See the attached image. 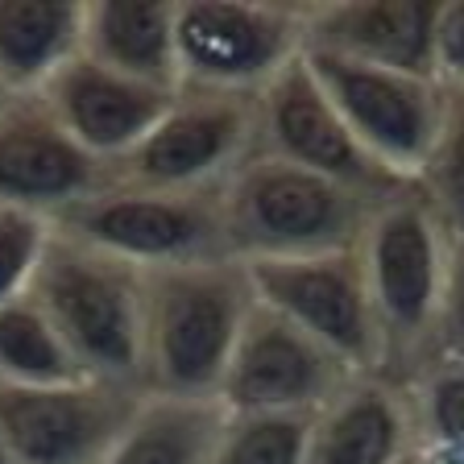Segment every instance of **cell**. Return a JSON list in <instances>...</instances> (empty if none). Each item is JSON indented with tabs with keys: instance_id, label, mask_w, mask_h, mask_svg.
I'll return each instance as SVG.
<instances>
[{
	"instance_id": "d6986e66",
	"label": "cell",
	"mask_w": 464,
	"mask_h": 464,
	"mask_svg": "<svg viewBox=\"0 0 464 464\" xmlns=\"http://www.w3.org/2000/svg\"><path fill=\"white\" fill-rule=\"evenodd\" d=\"M220 423L216 398L145 390L104 464H212Z\"/></svg>"
},
{
	"instance_id": "5b68a950",
	"label": "cell",
	"mask_w": 464,
	"mask_h": 464,
	"mask_svg": "<svg viewBox=\"0 0 464 464\" xmlns=\"http://www.w3.org/2000/svg\"><path fill=\"white\" fill-rule=\"evenodd\" d=\"M303 54V5L174 0L179 87L257 96Z\"/></svg>"
},
{
	"instance_id": "ffe728a7",
	"label": "cell",
	"mask_w": 464,
	"mask_h": 464,
	"mask_svg": "<svg viewBox=\"0 0 464 464\" xmlns=\"http://www.w3.org/2000/svg\"><path fill=\"white\" fill-rule=\"evenodd\" d=\"M411 452L423 464H464V357H427L402 386Z\"/></svg>"
},
{
	"instance_id": "7a4b0ae2",
	"label": "cell",
	"mask_w": 464,
	"mask_h": 464,
	"mask_svg": "<svg viewBox=\"0 0 464 464\" xmlns=\"http://www.w3.org/2000/svg\"><path fill=\"white\" fill-rule=\"evenodd\" d=\"M452 232L423 195V187H398L373 203L357 241L369 307L382 336V377L394 382L398 365L415 373L435 353V328L444 307Z\"/></svg>"
},
{
	"instance_id": "484cf974",
	"label": "cell",
	"mask_w": 464,
	"mask_h": 464,
	"mask_svg": "<svg viewBox=\"0 0 464 464\" xmlns=\"http://www.w3.org/2000/svg\"><path fill=\"white\" fill-rule=\"evenodd\" d=\"M435 353L464 357V237H452V249H448V278H444L440 328H435Z\"/></svg>"
},
{
	"instance_id": "6da1fadb",
	"label": "cell",
	"mask_w": 464,
	"mask_h": 464,
	"mask_svg": "<svg viewBox=\"0 0 464 464\" xmlns=\"http://www.w3.org/2000/svg\"><path fill=\"white\" fill-rule=\"evenodd\" d=\"M253 303L249 270L237 257L145 270L141 386L154 394L216 398Z\"/></svg>"
},
{
	"instance_id": "44dd1931",
	"label": "cell",
	"mask_w": 464,
	"mask_h": 464,
	"mask_svg": "<svg viewBox=\"0 0 464 464\" xmlns=\"http://www.w3.org/2000/svg\"><path fill=\"white\" fill-rule=\"evenodd\" d=\"M83 377L67 340L29 295L0 307V386H67Z\"/></svg>"
},
{
	"instance_id": "ba28073f",
	"label": "cell",
	"mask_w": 464,
	"mask_h": 464,
	"mask_svg": "<svg viewBox=\"0 0 464 464\" xmlns=\"http://www.w3.org/2000/svg\"><path fill=\"white\" fill-rule=\"evenodd\" d=\"M54 228L96 245L137 270L228 257L216 191H154V187L108 183L92 199L54 216Z\"/></svg>"
},
{
	"instance_id": "7402d4cb",
	"label": "cell",
	"mask_w": 464,
	"mask_h": 464,
	"mask_svg": "<svg viewBox=\"0 0 464 464\" xmlns=\"http://www.w3.org/2000/svg\"><path fill=\"white\" fill-rule=\"evenodd\" d=\"M311 415H228L212 464H307Z\"/></svg>"
},
{
	"instance_id": "e0dca14e",
	"label": "cell",
	"mask_w": 464,
	"mask_h": 464,
	"mask_svg": "<svg viewBox=\"0 0 464 464\" xmlns=\"http://www.w3.org/2000/svg\"><path fill=\"white\" fill-rule=\"evenodd\" d=\"M79 54L137 83L179 92L174 0H83Z\"/></svg>"
},
{
	"instance_id": "8fae6325",
	"label": "cell",
	"mask_w": 464,
	"mask_h": 464,
	"mask_svg": "<svg viewBox=\"0 0 464 464\" xmlns=\"http://www.w3.org/2000/svg\"><path fill=\"white\" fill-rule=\"evenodd\" d=\"M145 390L112 382L0 386V440L13 464H104Z\"/></svg>"
},
{
	"instance_id": "d4e9b609",
	"label": "cell",
	"mask_w": 464,
	"mask_h": 464,
	"mask_svg": "<svg viewBox=\"0 0 464 464\" xmlns=\"http://www.w3.org/2000/svg\"><path fill=\"white\" fill-rule=\"evenodd\" d=\"M431 75L448 96H464V0H444L435 13Z\"/></svg>"
},
{
	"instance_id": "277c9868",
	"label": "cell",
	"mask_w": 464,
	"mask_h": 464,
	"mask_svg": "<svg viewBox=\"0 0 464 464\" xmlns=\"http://www.w3.org/2000/svg\"><path fill=\"white\" fill-rule=\"evenodd\" d=\"M29 299L46 311L79 369L112 386H141L145 270L63 228H50Z\"/></svg>"
},
{
	"instance_id": "30bf717a",
	"label": "cell",
	"mask_w": 464,
	"mask_h": 464,
	"mask_svg": "<svg viewBox=\"0 0 464 464\" xmlns=\"http://www.w3.org/2000/svg\"><path fill=\"white\" fill-rule=\"evenodd\" d=\"M257 303L336 353L357 377H382V336L357 249L245 266Z\"/></svg>"
},
{
	"instance_id": "4fadbf2b",
	"label": "cell",
	"mask_w": 464,
	"mask_h": 464,
	"mask_svg": "<svg viewBox=\"0 0 464 464\" xmlns=\"http://www.w3.org/2000/svg\"><path fill=\"white\" fill-rule=\"evenodd\" d=\"M108 183L112 170L87 154L38 96L0 108V208L54 220Z\"/></svg>"
},
{
	"instance_id": "3957f363",
	"label": "cell",
	"mask_w": 464,
	"mask_h": 464,
	"mask_svg": "<svg viewBox=\"0 0 464 464\" xmlns=\"http://www.w3.org/2000/svg\"><path fill=\"white\" fill-rule=\"evenodd\" d=\"M369 195L253 150L220 187L224 253L245 266L357 249Z\"/></svg>"
},
{
	"instance_id": "f1b7e54d",
	"label": "cell",
	"mask_w": 464,
	"mask_h": 464,
	"mask_svg": "<svg viewBox=\"0 0 464 464\" xmlns=\"http://www.w3.org/2000/svg\"><path fill=\"white\" fill-rule=\"evenodd\" d=\"M9 100H13V96H9V92H5V87H0V108L9 104Z\"/></svg>"
},
{
	"instance_id": "5bb4252c",
	"label": "cell",
	"mask_w": 464,
	"mask_h": 464,
	"mask_svg": "<svg viewBox=\"0 0 464 464\" xmlns=\"http://www.w3.org/2000/svg\"><path fill=\"white\" fill-rule=\"evenodd\" d=\"M38 100L87 154L112 170L158 125V116L170 108L174 92L125 79L79 54L42 87Z\"/></svg>"
},
{
	"instance_id": "603a6c76",
	"label": "cell",
	"mask_w": 464,
	"mask_h": 464,
	"mask_svg": "<svg viewBox=\"0 0 464 464\" xmlns=\"http://www.w3.org/2000/svg\"><path fill=\"white\" fill-rule=\"evenodd\" d=\"M419 187L440 212V220L448 224V232L464 237V96H448L444 133Z\"/></svg>"
},
{
	"instance_id": "9c48e42d",
	"label": "cell",
	"mask_w": 464,
	"mask_h": 464,
	"mask_svg": "<svg viewBox=\"0 0 464 464\" xmlns=\"http://www.w3.org/2000/svg\"><path fill=\"white\" fill-rule=\"evenodd\" d=\"M353 369L290 319L253 303L224 365L216 402L228 415H315L353 382Z\"/></svg>"
},
{
	"instance_id": "8992f818",
	"label": "cell",
	"mask_w": 464,
	"mask_h": 464,
	"mask_svg": "<svg viewBox=\"0 0 464 464\" xmlns=\"http://www.w3.org/2000/svg\"><path fill=\"white\" fill-rule=\"evenodd\" d=\"M311 75L324 96L340 112L348 133L361 141L390 179L419 183L431 166V154L444 133L448 92L431 75H402V71L361 67L336 54L303 50Z\"/></svg>"
},
{
	"instance_id": "9a60e30c",
	"label": "cell",
	"mask_w": 464,
	"mask_h": 464,
	"mask_svg": "<svg viewBox=\"0 0 464 464\" xmlns=\"http://www.w3.org/2000/svg\"><path fill=\"white\" fill-rule=\"evenodd\" d=\"M435 0H324L303 5V50L361 67L431 75ZM435 79V75H431Z\"/></svg>"
},
{
	"instance_id": "83f0119b",
	"label": "cell",
	"mask_w": 464,
	"mask_h": 464,
	"mask_svg": "<svg viewBox=\"0 0 464 464\" xmlns=\"http://www.w3.org/2000/svg\"><path fill=\"white\" fill-rule=\"evenodd\" d=\"M0 464H13V460H9V448H5V440H0Z\"/></svg>"
},
{
	"instance_id": "ac0fdd59",
	"label": "cell",
	"mask_w": 464,
	"mask_h": 464,
	"mask_svg": "<svg viewBox=\"0 0 464 464\" xmlns=\"http://www.w3.org/2000/svg\"><path fill=\"white\" fill-rule=\"evenodd\" d=\"M83 50V0H0V87L13 100L42 87Z\"/></svg>"
},
{
	"instance_id": "7c38bea8",
	"label": "cell",
	"mask_w": 464,
	"mask_h": 464,
	"mask_svg": "<svg viewBox=\"0 0 464 464\" xmlns=\"http://www.w3.org/2000/svg\"><path fill=\"white\" fill-rule=\"evenodd\" d=\"M257 150L311 174H324L369 199H386L398 187H411L390 179L361 150V141L348 133L303 54L257 92Z\"/></svg>"
},
{
	"instance_id": "52a82bcc",
	"label": "cell",
	"mask_w": 464,
	"mask_h": 464,
	"mask_svg": "<svg viewBox=\"0 0 464 464\" xmlns=\"http://www.w3.org/2000/svg\"><path fill=\"white\" fill-rule=\"evenodd\" d=\"M257 150V96L179 87L158 125L112 166V183L216 191Z\"/></svg>"
},
{
	"instance_id": "2e32d148",
	"label": "cell",
	"mask_w": 464,
	"mask_h": 464,
	"mask_svg": "<svg viewBox=\"0 0 464 464\" xmlns=\"http://www.w3.org/2000/svg\"><path fill=\"white\" fill-rule=\"evenodd\" d=\"M411 452L406 398L398 382L353 377L311 415L307 464H398Z\"/></svg>"
},
{
	"instance_id": "cb8c5ba5",
	"label": "cell",
	"mask_w": 464,
	"mask_h": 464,
	"mask_svg": "<svg viewBox=\"0 0 464 464\" xmlns=\"http://www.w3.org/2000/svg\"><path fill=\"white\" fill-rule=\"evenodd\" d=\"M50 228L46 216L0 208V307L13 299H25L38 274V261L46 253Z\"/></svg>"
},
{
	"instance_id": "4316f807",
	"label": "cell",
	"mask_w": 464,
	"mask_h": 464,
	"mask_svg": "<svg viewBox=\"0 0 464 464\" xmlns=\"http://www.w3.org/2000/svg\"><path fill=\"white\" fill-rule=\"evenodd\" d=\"M398 464H423V460H419L415 452H406V456H402V460H398Z\"/></svg>"
}]
</instances>
